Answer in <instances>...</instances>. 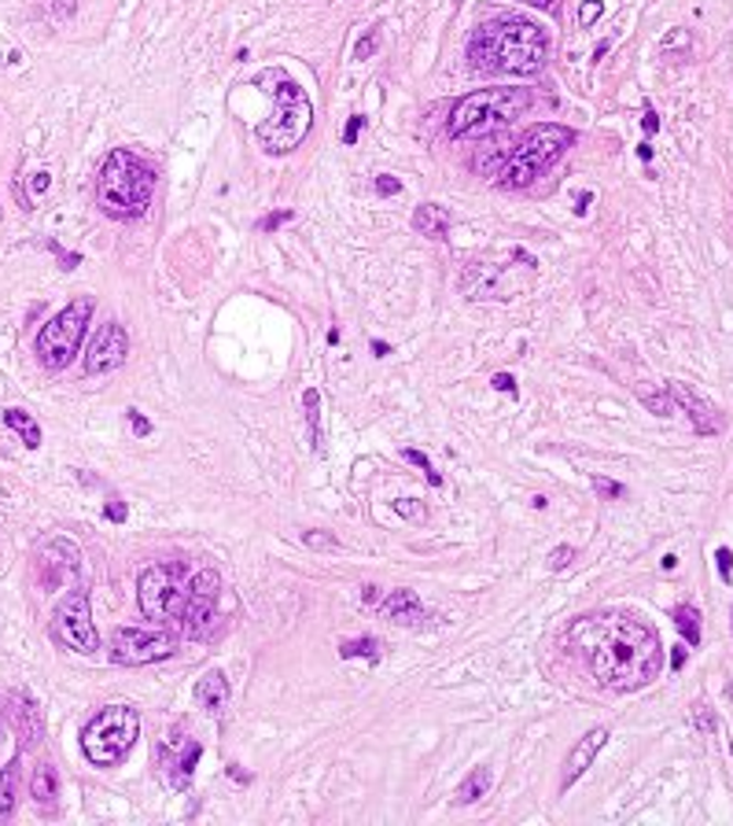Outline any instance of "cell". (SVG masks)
Here are the masks:
<instances>
[{
	"mask_svg": "<svg viewBox=\"0 0 733 826\" xmlns=\"http://www.w3.org/2000/svg\"><path fill=\"white\" fill-rule=\"evenodd\" d=\"M564 642L590 661L594 679L605 690L634 694L649 686L664 668V646L645 620L630 613H594L579 616L568 627Z\"/></svg>",
	"mask_w": 733,
	"mask_h": 826,
	"instance_id": "6da1fadb",
	"label": "cell"
},
{
	"mask_svg": "<svg viewBox=\"0 0 733 826\" xmlns=\"http://www.w3.org/2000/svg\"><path fill=\"white\" fill-rule=\"evenodd\" d=\"M468 60L479 74L531 78L546 67L549 37L531 19H491L468 41Z\"/></svg>",
	"mask_w": 733,
	"mask_h": 826,
	"instance_id": "7a4b0ae2",
	"label": "cell"
},
{
	"mask_svg": "<svg viewBox=\"0 0 733 826\" xmlns=\"http://www.w3.org/2000/svg\"><path fill=\"white\" fill-rule=\"evenodd\" d=\"M255 89H262L269 100H273L269 115L258 122V130H255L262 152H269V155L295 152V148L306 141L310 126H314V104H310L306 89L280 67H269V71L258 74Z\"/></svg>",
	"mask_w": 733,
	"mask_h": 826,
	"instance_id": "3957f363",
	"label": "cell"
},
{
	"mask_svg": "<svg viewBox=\"0 0 733 826\" xmlns=\"http://www.w3.org/2000/svg\"><path fill=\"white\" fill-rule=\"evenodd\" d=\"M155 196V170L144 155L129 152V148H111L96 174V203L107 218L115 222H133Z\"/></svg>",
	"mask_w": 733,
	"mask_h": 826,
	"instance_id": "277c9868",
	"label": "cell"
},
{
	"mask_svg": "<svg viewBox=\"0 0 733 826\" xmlns=\"http://www.w3.org/2000/svg\"><path fill=\"white\" fill-rule=\"evenodd\" d=\"M531 104H535L531 89H520V85H494V89L468 93L454 104L446 130L454 141H483V137L516 122Z\"/></svg>",
	"mask_w": 733,
	"mask_h": 826,
	"instance_id": "5b68a950",
	"label": "cell"
},
{
	"mask_svg": "<svg viewBox=\"0 0 733 826\" xmlns=\"http://www.w3.org/2000/svg\"><path fill=\"white\" fill-rule=\"evenodd\" d=\"M192 568L177 565V561H163L144 568L137 579V605L152 624L170 627V631H185L188 609H192Z\"/></svg>",
	"mask_w": 733,
	"mask_h": 826,
	"instance_id": "8992f818",
	"label": "cell"
},
{
	"mask_svg": "<svg viewBox=\"0 0 733 826\" xmlns=\"http://www.w3.org/2000/svg\"><path fill=\"white\" fill-rule=\"evenodd\" d=\"M571 144H575V130H568V126H560V122L531 126V130L513 144V152H509V159H505V167L498 174V185L509 189V192L535 185V181L542 178Z\"/></svg>",
	"mask_w": 733,
	"mask_h": 826,
	"instance_id": "52a82bcc",
	"label": "cell"
},
{
	"mask_svg": "<svg viewBox=\"0 0 733 826\" xmlns=\"http://www.w3.org/2000/svg\"><path fill=\"white\" fill-rule=\"evenodd\" d=\"M140 738V712L133 705H107L82 727V753L93 768H118Z\"/></svg>",
	"mask_w": 733,
	"mask_h": 826,
	"instance_id": "ba28073f",
	"label": "cell"
},
{
	"mask_svg": "<svg viewBox=\"0 0 733 826\" xmlns=\"http://www.w3.org/2000/svg\"><path fill=\"white\" fill-rule=\"evenodd\" d=\"M93 310H96V299L93 296H82V299H74V303L63 307L52 321H45V329H41L37 340H34V351H37L41 366L52 369V373H60V369L71 366L74 354L82 351L85 332H89Z\"/></svg>",
	"mask_w": 733,
	"mask_h": 826,
	"instance_id": "9c48e42d",
	"label": "cell"
},
{
	"mask_svg": "<svg viewBox=\"0 0 733 826\" xmlns=\"http://www.w3.org/2000/svg\"><path fill=\"white\" fill-rule=\"evenodd\" d=\"M107 653H111L115 664L122 668H140V664H155L166 661L177 653V635L170 627H115L111 642H107Z\"/></svg>",
	"mask_w": 733,
	"mask_h": 826,
	"instance_id": "30bf717a",
	"label": "cell"
},
{
	"mask_svg": "<svg viewBox=\"0 0 733 826\" xmlns=\"http://www.w3.org/2000/svg\"><path fill=\"white\" fill-rule=\"evenodd\" d=\"M48 631H52V639H56V646L82 653V657H93V653L100 650V631L93 624V605L85 590H71V594L63 598L48 620Z\"/></svg>",
	"mask_w": 733,
	"mask_h": 826,
	"instance_id": "8fae6325",
	"label": "cell"
},
{
	"mask_svg": "<svg viewBox=\"0 0 733 826\" xmlns=\"http://www.w3.org/2000/svg\"><path fill=\"white\" fill-rule=\"evenodd\" d=\"M126 358H129V332L118 321H107L93 336L89 351H85V377H104V373L122 369Z\"/></svg>",
	"mask_w": 733,
	"mask_h": 826,
	"instance_id": "7c38bea8",
	"label": "cell"
},
{
	"mask_svg": "<svg viewBox=\"0 0 733 826\" xmlns=\"http://www.w3.org/2000/svg\"><path fill=\"white\" fill-rule=\"evenodd\" d=\"M155 757H159V771L170 779V786L174 790H188L192 786V771H196L200 757H203V745L192 742V738H181V734H170L166 742L155 745Z\"/></svg>",
	"mask_w": 733,
	"mask_h": 826,
	"instance_id": "4fadbf2b",
	"label": "cell"
},
{
	"mask_svg": "<svg viewBox=\"0 0 733 826\" xmlns=\"http://www.w3.org/2000/svg\"><path fill=\"white\" fill-rule=\"evenodd\" d=\"M667 395L675 399V406H682V410H686L689 425H693L697 436H719L722 432V425H726V421H722V410L708 399V395H700L697 388H689V384H682V380L667 384Z\"/></svg>",
	"mask_w": 733,
	"mask_h": 826,
	"instance_id": "5bb4252c",
	"label": "cell"
},
{
	"mask_svg": "<svg viewBox=\"0 0 733 826\" xmlns=\"http://www.w3.org/2000/svg\"><path fill=\"white\" fill-rule=\"evenodd\" d=\"M608 727H590L586 734L575 738V745H571V753L564 757V768H560V793H568L575 782L586 775V768L594 764L601 749L608 745Z\"/></svg>",
	"mask_w": 733,
	"mask_h": 826,
	"instance_id": "9a60e30c",
	"label": "cell"
},
{
	"mask_svg": "<svg viewBox=\"0 0 733 826\" xmlns=\"http://www.w3.org/2000/svg\"><path fill=\"white\" fill-rule=\"evenodd\" d=\"M380 613H384V620H391V624H398V627H424L428 624V609H424V602H420L417 590H409V587L391 590V594L384 598Z\"/></svg>",
	"mask_w": 733,
	"mask_h": 826,
	"instance_id": "2e32d148",
	"label": "cell"
},
{
	"mask_svg": "<svg viewBox=\"0 0 733 826\" xmlns=\"http://www.w3.org/2000/svg\"><path fill=\"white\" fill-rule=\"evenodd\" d=\"M12 723H15L19 745H23V749H34L41 742V734H45L41 708L34 705V697H30V694H15L12 697Z\"/></svg>",
	"mask_w": 733,
	"mask_h": 826,
	"instance_id": "e0dca14e",
	"label": "cell"
},
{
	"mask_svg": "<svg viewBox=\"0 0 733 826\" xmlns=\"http://www.w3.org/2000/svg\"><path fill=\"white\" fill-rule=\"evenodd\" d=\"M450 225H454V214L443 203H420L413 211V229L420 236H431V240H446Z\"/></svg>",
	"mask_w": 733,
	"mask_h": 826,
	"instance_id": "ac0fdd59",
	"label": "cell"
},
{
	"mask_svg": "<svg viewBox=\"0 0 733 826\" xmlns=\"http://www.w3.org/2000/svg\"><path fill=\"white\" fill-rule=\"evenodd\" d=\"M192 697H196L200 708H207V712H222V708L229 705V679H225V672L211 668L196 686H192Z\"/></svg>",
	"mask_w": 733,
	"mask_h": 826,
	"instance_id": "d6986e66",
	"label": "cell"
},
{
	"mask_svg": "<svg viewBox=\"0 0 733 826\" xmlns=\"http://www.w3.org/2000/svg\"><path fill=\"white\" fill-rule=\"evenodd\" d=\"M30 797L41 812H52L56 808V797H60V775L52 764H37L34 779H30Z\"/></svg>",
	"mask_w": 733,
	"mask_h": 826,
	"instance_id": "ffe728a7",
	"label": "cell"
},
{
	"mask_svg": "<svg viewBox=\"0 0 733 826\" xmlns=\"http://www.w3.org/2000/svg\"><path fill=\"white\" fill-rule=\"evenodd\" d=\"M491 786H494V771H491L487 764L472 768L468 775L461 779V786H457V793H454V804H476V801L487 797Z\"/></svg>",
	"mask_w": 733,
	"mask_h": 826,
	"instance_id": "44dd1931",
	"label": "cell"
},
{
	"mask_svg": "<svg viewBox=\"0 0 733 826\" xmlns=\"http://www.w3.org/2000/svg\"><path fill=\"white\" fill-rule=\"evenodd\" d=\"M15 797H19V757H12L0 771V823H8L15 815Z\"/></svg>",
	"mask_w": 733,
	"mask_h": 826,
	"instance_id": "7402d4cb",
	"label": "cell"
},
{
	"mask_svg": "<svg viewBox=\"0 0 733 826\" xmlns=\"http://www.w3.org/2000/svg\"><path fill=\"white\" fill-rule=\"evenodd\" d=\"M303 406H306L310 447H314V454H325V421H321V391H317V388H306V391H303Z\"/></svg>",
	"mask_w": 733,
	"mask_h": 826,
	"instance_id": "603a6c76",
	"label": "cell"
},
{
	"mask_svg": "<svg viewBox=\"0 0 733 826\" xmlns=\"http://www.w3.org/2000/svg\"><path fill=\"white\" fill-rule=\"evenodd\" d=\"M4 425L12 428V432L23 436V447H30V450L41 447V428H37V421H34V417H30L26 410H19V406H12V410H4Z\"/></svg>",
	"mask_w": 733,
	"mask_h": 826,
	"instance_id": "cb8c5ba5",
	"label": "cell"
},
{
	"mask_svg": "<svg viewBox=\"0 0 733 826\" xmlns=\"http://www.w3.org/2000/svg\"><path fill=\"white\" fill-rule=\"evenodd\" d=\"M380 650H384V642L380 639H373V635H365V639H351V642H343L339 646V657L343 661H369V664H376L380 661Z\"/></svg>",
	"mask_w": 733,
	"mask_h": 826,
	"instance_id": "d4e9b609",
	"label": "cell"
},
{
	"mask_svg": "<svg viewBox=\"0 0 733 826\" xmlns=\"http://www.w3.org/2000/svg\"><path fill=\"white\" fill-rule=\"evenodd\" d=\"M675 627H678V635H682V642L686 646H700V613L693 605H678L675 609Z\"/></svg>",
	"mask_w": 733,
	"mask_h": 826,
	"instance_id": "484cf974",
	"label": "cell"
},
{
	"mask_svg": "<svg viewBox=\"0 0 733 826\" xmlns=\"http://www.w3.org/2000/svg\"><path fill=\"white\" fill-rule=\"evenodd\" d=\"M402 458L409 461V465H417L420 472H424L431 487H439V484H443V476H439V472H435V465H431V461H428V454H420V450L406 447V450H402Z\"/></svg>",
	"mask_w": 733,
	"mask_h": 826,
	"instance_id": "4316f807",
	"label": "cell"
},
{
	"mask_svg": "<svg viewBox=\"0 0 733 826\" xmlns=\"http://www.w3.org/2000/svg\"><path fill=\"white\" fill-rule=\"evenodd\" d=\"M303 543L310 546V550H339V539H336V535H328V532H306Z\"/></svg>",
	"mask_w": 733,
	"mask_h": 826,
	"instance_id": "83f0119b",
	"label": "cell"
},
{
	"mask_svg": "<svg viewBox=\"0 0 733 826\" xmlns=\"http://www.w3.org/2000/svg\"><path fill=\"white\" fill-rule=\"evenodd\" d=\"M642 399H645V406H649V410H653L656 417H667V414L675 410V399H671V395H649V391H645Z\"/></svg>",
	"mask_w": 733,
	"mask_h": 826,
	"instance_id": "f1b7e54d",
	"label": "cell"
},
{
	"mask_svg": "<svg viewBox=\"0 0 733 826\" xmlns=\"http://www.w3.org/2000/svg\"><path fill=\"white\" fill-rule=\"evenodd\" d=\"M693 723H697V731H704V734H711L715 731V712L700 701V705H693Z\"/></svg>",
	"mask_w": 733,
	"mask_h": 826,
	"instance_id": "f546056e",
	"label": "cell"
},
{
	"mask_svg": "<svg viewBox=\"0 0 733 826\" xmlns=\"http://www.w3.org/2000/svg\"><path fill=\"white\" fill-rule=\"evenodd\" d=\"M601 12H605V4H601V0H582V8H579V26H594Z\"/></svg>",
	"mask_w": 733,
	"mask_h": 826,
	"instance_id": "4dcf8cb0",
	"label": "cell"
},
{
	"mask_svg": "<svg viewBox=\"0 0 733 826\" xmlns=\"http://www.w3.org/2000/svg\"><path fill=\"white\" fill-rule=\"evenodd\" d=\"M571 561H575V550H571V546H557V550L549 554V572H564Z\"/></svg>",
	"mask_w": 733,
	"mask_h": 826,
	"instance_id": "1f68e13d",
	"label": "cell"
},
{
	"mask_svg": "<svg viewBox=\"0 0 733 826\" xmlns=\"http://www.w3.org/2000/svg\"><path fill=\"white\" fill-rule=\"evenodd\" d=\"M395 513H398V517H406V521H420V517H424V506H420L417 498H398Z\"/></svg>",
	"mask_w": 733,
	"mask_h": 826,
	"instance_id": "d6a6232c",
	"label": "cell"
},
{
	"mask_svg": "<svg viewBox=\"0 0 733 826\" xmlns=\"http://www.w3.org/2000/svg\"><path fill=\"white\" fill-rule=\"evenodd\" d=\"M104 517L111 521V524H126V517H129L126 502H122V498H107V506H104Z\"/></svg>",
	"mask_w": 733,
	"mask_h": 826,
	"instance_id": "836d02e7",
	"label": "cell"
},
{
	"mask_svg": "<svg viewBox=\"0 0 733 826\" xmlns=\"http://www.w3.org/2000/svg\"><path fill=\"white\" fill-rule=\"evenodd\" d=\"M291 218H295V211H273V214H266V218H262V233H273V229H280V225H288Z\"/></svg>",
	"mask_w": 733,
	"mask_h": 826,
	"instance_id": "e575fe53",
	"label": "cell"
},
{
	"mask_svg": "<svg viewBox=\"0 0 733 826\" xmlns=\"http://www.w3.org/2000/svg\"><path fill=\"white\" fill-rule=\"evenodd\" d=\"M129 428H133V436H140V439L152 436V421H148L140 410H129Z\"/></svg>",
	"mask_w": 733,
	"mask_h": 826,
	"instance_id": "d590c367",
	"label": "cell"
},
{
	"mask_svg": "<svg viewBox=\"0 0 733 826\" xmlns=\"http://www.w3.org/2000/svg\"><path fill=\"white\" fill-rule=\"evenodd\" d=\"M594 491L601 498H623V495H627L623 484H616V480H594Z\"/></svg>",
	"mask_w": 733,
	"mask_h": 826,
	"instance_id": "8d00e7d4",
	"label": "cell"
},
{
	"mask_svg": "<svg viewBox=\"0 0 733 826\" xmlns=\"http://www.w3.org/2000/svg\"><path fill=\"white\" fill-rule=\"evenodd\" d=\"M715 561H719V576L726 579V583H733V550L730 546H722V550L715 554Z\"/></svg>",
	"mask_w": 733,
	"mask_h": 826,
	"instance_id": "74e56055",
	"label": "cell"
},
{
	"mask_svg": "<svg viewBox=\"0 0 733 826\" xmlns=\"http://www.w3.org/2000/svg\"><path fill=\"white\" fill-rule=\"evenodd\" d=\"M362 126H365V115H351L347 130H343V144H358V133H362Z\"/></svg>",
	"mask_w": 733,
	"mask_h": 826,
	"instance_id": "f35d334b",
	"label": "cell"
},
{
	"mask_svg": "<svg viewBox=\"0 0 733 826\" xmlns=\"http://www.w3.org/2000/svg\"><path fill=\"white\" fill-rule=\"evenodd\" d=\"M376 192H380V196H398V192H402V185H398V178L380 174V178H376Z\"/></svg>",
	"mask_w": 733,
	"mask_h": 826,
	"instance_id": "ab89813d",
	"label": "cell"
},
{
	"mask_svg": "<svg viewBox=\"0 0 733 826\" xmlns=\"http://www.w3.org/2000/svg\"><path fill=\"white\" fill-rule=\"evenodd\" d=\"M491 388H494V391H505V395H513V391H516V380H513V373H494Z\"/></svg>",
	"mask_w": 733,
	"mask_h": 826,
	"instance_id": "60d3db41",
	"label": "cell"
},
{
	"mask_svg": "<svg viewBox=\"0 0 733 826\" xmlns=\"http://www.w3.org/2000/svg\"><path fill=\"white\" fill-rule=\"evenodd\" d=\"M48 185H52V174H48V170H37L34 181H30V192L41 196V192H48Z\"/></svg>",
	"mask_w": 733,
	"mask_h": 826,
	"instance_id": "b9f144b4",
	"label": "cell"
},
{
	"mask_svg": "<svg viewBox=\"0 0 733 826\" xmlns=\"http://www.w3.org/2000/svg\"><path fill=\"white\" fill-rule=\"evenodd\" d=\"M373 52H376V34H365V37L358 41V49H354V56H358V60H369Z\"/></svg>",
	"mask_w": 733,
	"mask_h": 826,
	"instance_id": "7bdbcfd3",
	"label": "cell"
},
{
	"mask_svg": "<svg viewBox=\"0 0 733 826\" xmlns=\"http://www.w3.org/2000/svg\"><path fill=\"white\" fill-rule=\"evenodd\" d=\"M686 657H689V646L682 642V646H675V653H671V668L682 672V668H686Z\"/></svg>",
	"mask_w": 733,
	"mask_h": 826,
	"instance_id": "ee69618b",
	"label": "cell"
},
{
	"mask_svg": "<svg viewBox=\"0 0 733 826\" xmlns=\"http://www.w3.org/2000/svg\"><path fill=\"white\" fill-rule=\"evenodd\" d=\"M362 602H365V605H376V602H380V587H376V583H365V587H362Z\"/></svg>",
	"mask_w": 733,
	"mask_h": 826,
	"instance_id": "f6af8a7d",
	"label": "cell"
},
{
	"mask_svg": "<svg viewBox=\"0 0 733 826\" xmlns=\"http://www.w3.org/2000/svg\"><path fill=\"white\" fill-rule=\"evenodd\" d=\"M642 126H645V133H656V130H660V122H656V111H653V107H645Z\"/></svg>",
	"mask_w": 733,
	"mask_h": 826,
	"instance_id": "bcb514c9",
	"label": "cell"
},
{
	"mask_svg": "<svg viewBox=\"0 0 733 826\" xmlns=\"http://www.w3.org/2000/svg\"><path fill=\"white\" fill-rule=\"evenodd\" d=\"M520 4H531V8H542V12H549V8H557V0H520Z\"/></svg>",
	"mask_w": 733,
	"mask_h": 826,
	"instance_id": "7dc6e473",
	"label": "cell"
},
{
	"mask_svg": "<svg viewBox=\"0 0 733 826\" xmlns=\"http://www.w3.org/2000/svg\"><path fill=\"white\" fill-rule=\"evenodd\" d=\"M373 351H376V358H387V354H391V347H387L384 340H376V343H373Z\"/></svg>",
	"mask_w": 733,
	"mask_h": 826,
	"instance_id": "c3c4849f",
	"label": "cell"
},
{
	"mask_svg": "<svg viewBox=\"0 0 733 826\" xmlns=\"http://www.w3.org/2000/svg\"><path fill=\"white\" fill-rule=\"evenodd\" d=\"M638 155L645 159V163H649V159H653V144H642V148H638Z\"/></svg>",
	"mask_w": 733,
	"mask_h": 826,
	"instance_id": "681fc988",
	"label": "cell"
},
{
	"mask_svg": "<svg viewBox=\"0 0 733 826\" xmlns=\"http://www.w3.org/2000/svg\"><path fill=\"white\" fill-rule=\"evenodd\" d=\"M586 203H590V192H582V196H579V207H575V211H579V214H586Z\"/></svg>",
	"mask_w": 733,
	"mask_h": 826,
	"instance_id": "f907efd6",
	"label": "cell"
}]
</instances>
